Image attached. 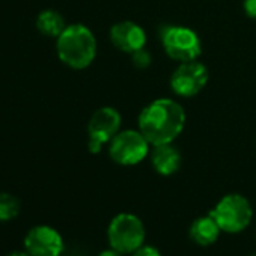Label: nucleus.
<instances>
[{
    "mask_svg": "<svg viewBox=\"0 0 256 256\" xmlns=\"http://www.w3.org/2000/svg\"><path fill=\"white\" fill-rule=\"evenodd\" d=\"M22 204L11 193H0V222H10L20 214Z\"/></svg>",
    "mask_w": 256,
    "mask_h": 256,
    "instance_id": "nucleus-14",
    "label": "nucleus"
},
{
    "mask_svg": "<svg viewBox=\"0 0 256 256\" xmlns=\"http://www.w3.org/2000/svg\"><path fill=\"white\" fill-rule=\"evenodd\" d=\"M210 78L208 68L198 59L181 62L172 72L169 84L180 98H193L204 90Z\"/></svg>",
    "mask_w": 256,
    "mask_h": 256,
    "instance_id": "nucleus-8",
    "label": "nucleus"
},
{
    "mask_svg": "<svg viewBox=\"0 0 256 256\" xmlns=\"http://www.w3.org/2000/svg\"><path fill=\"white\" fill-rule=\"evenodd\" d=\"M108 38L114 48L126 54H133L134 52L145 48L148 41L145 29L130 20L114 23L110 28Z\"/></svg>",
    "mask_w": 256,
    "mask_h": 256,
    "instance_id": "nucleus-10",
    "label": "nucleus"
},
{
    "mask_svg": "<svg viewBox=\"0 0 256 256\" xmlns=\"http://www.w3.org/2000/svg\"><path fill=\"white\" fill-rule=\"evenodd\" d=\"M96 38L92 30L80 23L68 24L56 38V53L60 62L72 70H84L96 58Z\"/></svg>",
    "mask_w": 256,
    "mask_h": 256,
    "instance_id": "nucleus-2",
    "label": "nucleus"
},
{
    "mask_svg": "<svg viewBox=\"0 0 256 256\" xmlns=\"http://www.w3.org/2000/svg\"><path fill=\"white\" fill-rule=\"evenodd\" d=\"M6 256H32L30 253H28L26 250H16V252H11V253H8Z\"/></svg>",
    "mask_w": 256,
    "mask_h": 256,
    "instance_id": "nucleus-19",
    "label": "nucleus"
},
{
    "mask_svg": "<svg viewBox=\"0 0 256 256\" xmlns=\"http://www.w3.org/2000/svg\"><path fill=\"white\" fill-rule=\"evenodd\" d=\"M160 41L168 58L178 64L198 60L202 54V41L199 35L187 26H163L160 29Z\"/></svg>",
    "mask_w": 256,
    "mask_h": 256,
    "instance_id": "nucleus-4",
    "label": "nucleus"
},
{
    "mask_svg": "<svg viewBox=\"0 0 256 256\" xmlns=\"http://www.w3.org/2000/svg\"><path fill=\"white\" fill-rule=\"evenodd\" d=\"M65 18L60 16V12L54 10H46L38 14L36 18V29L40 34L48 38H58L66 28Z\"/></svg>",
    "mask_w": 256,
    "mask_h": 256,
    "instance_id": "nucleus-13",
    "label": "nucleus"
},
{
    "mask_svg": "<svg viewBox=\"0 0 256 256\" xmlns=\"http://www.w3.org/2000/svg\"><path fill=\"white\" fill-rule=\"evenodd\" d=\"M151 154V144L139 130H120L108 144V156L119 166H136Z\"/></svg>",
    "mask_w": 256,
    "mask_h": 256,
    "instance_id": "nucleus-6",
    "label": "nucleus"
},
{
    "mask_svg": "<svg viewBox=\"0 0 256 256\" xmlns=\"http://www.w3.org/2000/svg\"><path fill=\"white\" fill-rule=\"evenodd\" d=\"M98 256H122V253H119L118 250H114V248L110 247V248H106V250L100 252Z\"/></svg>",
    "mask_w": 256,
    "mask_h": 256,
    "instance_id": "nucleus-18",
    "label": "nucleus"
},
{
    "mask_svg": "<svg viewBox=\"0 0 256 256\" xmlns=\"http://www.w3.org/2000/svg\"><path fill=\"white\" fill-rule=\"evenodd\" d=\"M122 116L114 107L106 106L96 108L88 122V151L100 154L106 145L120 132Z\"/></svg>",
    "mask_w": 256,
    "mask_h": 256,
    "instance_id": "nucleus-7",
    "label": "nucleus"
},
{
    "mask_svg": "<svg viewBox=\"0 0 256 256\" xmlns=\"http://www.w3.org/2000/svg\"><path fill=\"white\" fill-rule=\"evenodd\" d=\"M187 114L184 107L172 98H157L139 113L138 130L151 146L174 144L184 132Z\"/></svg>",
    "mask_w": 256,
    "mask_h": 256,
    "instance_id": "nucleus-1",
    "label": "nucleus"
},
{
    "mask_svg": "<svg viewBox=\"0 0 256 256\" xmlns=\"http://www.w3.org/2000/svg\"><path fill=\"white\" fill-rule=\"evenodd\" d=\"M130 58H132L133 65L136 68H139V70L148 68L151 65V62H152V56H151V53L146 48H140V50L134 52L133 54H130Z\"/></svg>",
    "mask_w": 256,
    "mask_h": 256,
    "instance_id": "nucleus-15",
    "label": "nucleus"
},
{
    "mask_svg": "<svg viewBox=\"0 0 256 256\" xmlns=\"http://www.w3.org/2000/svg\"><path fill=\"white\" fill-rule=\"evenodd\" d=\"M24 250L32 256H60L64 252V238L54 228L38 224L28 230Z\"/></svg>",
    "mask_w": 256,
    "mask_h": 256,
    "instance_id": "nucleus-9",
    "label": "nucleus"
},
{
    "mask_svg": "<svg viewBox=\"0 0 256 256\" xmlns=\"http://www.w3.org/2000/svg\"><path fill=\"white\" fill-rule=\"evenodd\" d=\"M132 256H162V253H160L158 248H156L154 246L144 244V246L139 247L134 253H132Z\"/></svg>",
    "mask_w": 256,
    "mask_h": 256,
    "instance_id": "nucleus-16",
    "label": "nucleus"
},
{
    "mask_svg": "<svg viewBox=\"0 0 256 256\" xmlns=\"http://www.w3.org/2000/svg\"><path fill=\"white\" fill-rule=\"evenodd\" d=\"M222 234V229L216 218L208 212L206 216H200L188 228V236L193 242L202 247L212 246Z\"/></svg>",
    "mask_w": 256,
    "mask_h": 256,
    "instance_id": "nucleus-12",
    "label": "nucleus"
},
{
    "mask_svg": "<svg viewBox=\"0 0 256 256\" xmlns=\"http://www.w3.org/2000/svg\"><path fill=\"white\" fill-rule=\"evenodd\" d=\"M182 157L174 144L152 146L151 151V164L152 169L162 176H170L176 174L181 168Z\"/></svg>",
    "mask_w": 256,
    "mask_h": 256,
    "instance_id": "nucleus-11",
    "label": "nucleus"
},
{
    "mask_svg": "<svg viewBox=\"0 0 256 256\" xmlns=\"http://www.w3.org/2000/svg\"><path fill=\"white\" fill-rule=\"evenodd\" d=\"M242 10L248 18L256 20V0H242Z\"/></svg>",
    "mask_w": 256,
    "mask_h": 256,
    "instance_id": "nucleus-17",
    "label": "nucleus"
},
{
    "mask_svg": "<svg viewBox=\"0 0 256 256\" xmlns=\"http://www.w3.org/2000/svg\"><path fill=\"white\" fill-rule=\"evenodd\" d=\"M60 256H62V254H60Z\"/></svg>",
    "mask_w": 256,
    "mask_h": 256,
    "instance_id": "nucleus-21",
    "label": "nucleus"
},
{
    "mask_svg": "<svg viewBox=\"0 0 256 256\" xmlns=\"http://www.w3.org/2000/svg\"><path fill=\"white\" fill-rule=\"evenodd\" d=\"M210 214L216 218L222 232L240 234L252 223L253 208L246 196L240 193H229L216 204Z\"/></svg>",
    "mask_w": 256,
    "mask_h": 256,
    "instance_id": "nucleus-5",
    "label": "nucleus"
},
{
    "mask_svg": "<svg viewBox=\"0 0 256 256\" xmlns=\"http://www.w3.org/2000/svg\"><path fill=\"white\" fill-rule=\"evenodd\" d=\"M146 229L144 222L132 212L116 214L107 228V241L122 254H132L145 244Z\"/></svg>",
    "mask_w": 256,
    "mask_h": 256,
    "instance_id": "nucleus-3",
    "label": "nucleus"
},
{
    "mask_svg": "<svg viewBox=\"0 0 256 256\" xmlns=\"http://www.w3.org/2000/svg\"><path fill=\"white\" fill-rule=\"evenodd\" d=\"M248 256H256V253H252V254H248Z\"/></svg>",
    "mask_w": 256,
    "mask_h": 256,
    "instance_id": "nucleus-20",
    "label": "nucleus"
}]
</instances>
